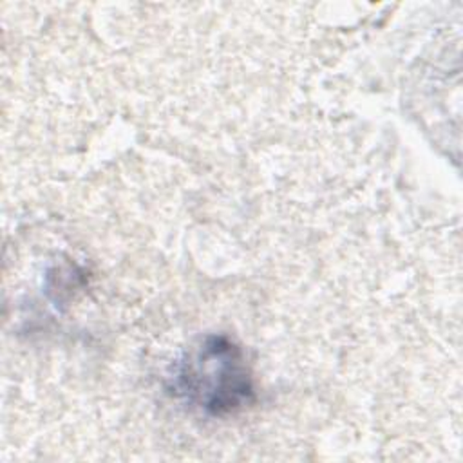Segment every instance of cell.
<instances>
[{
    "mask_svg": "<svg viewBox=\"0 0 463 463\" xmlns=\"http://www.w3.org/2000/svg\"><path fill=\"white\" fill-rule=\"evenodd\" d=\"M174 389L188 403L212 416L244 409L253 398L244 354L226 336H208L179 362Z\"/></svg>",
    "mask_w": 463,
    "mask_h": 463,
    "instance_id": "6da1fadb",
    "label": "cell"
}]
</instances>
